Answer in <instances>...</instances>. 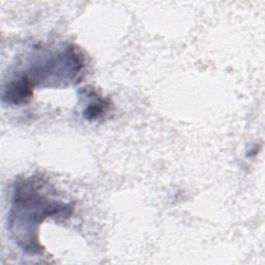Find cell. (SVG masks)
Segmentation results:
<instances>
[{
  "mask_svg": "<svg viewBox=\"0 0 265 265\" xmlns=\"http://www.w3.org/2000/svg\"><path fill=\"white\" fill-rule=\"evenodd\" d=\"M107 108H108V104L106 102H104V100H98V102L93 103L92 105H89L87 107V109L84 112L85 117L90 120L97 119L98 117H100L104 114Z\"/></svg>",
  "mask_w": 265,
  "mask_h": 265,
  "instance_id": "obj_1",
  "label": "cell"
}]
</instances>
